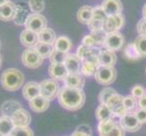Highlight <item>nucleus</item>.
Instances as JSON below:
<instances>
[{
    "label": "nucleus",
    "mask_w": 146,
    "mask_h": 136,
    "mask_svg": "<svg viewBox=\"0 0 146 136\" xmlns=\"http://www.w3.org/2000/svg\"><path fill=\"white\" fill-rule=\"evenodd\" d=\"M59 104L64 109L76 111L81 109L85 103V94L83 89H74L64 86L57 94Z\"/></svg>",
    "instance_id": "1"
},
{
    "label": "nucleus",
    "mask_w": 146,
    "mask_h": 136,
    "mask_svg": "<svg viewBox=\"0 0 146 136\" xmlns=\"http://www.w3.org/2000/svg\"><path fill=\"white\" fill-rule=\"evenodd\" d=\"M24 81V74L19 70L15 68L5 70L0 77V82L3 88L9 92H15L21 88Z\"/></svg>",
    "instance_id": "2"
},
{
    "label": "nucleus",
    "mask_w": 146,
    "mask_h": 136,
    "mask_svg": "<svg viewBox=\"0 0 146 136\" xmlns=\"http://www.w3.org/2000/svg\"><path fill=\"white\" fill-rule=\"evenodd\" d=\"M116 70L113 66H103L100 65L94 74V79L102 85H110L116 79Z\"/></svg>",
    "instance_id": "3"
},
{
    "label": "nucleus",
    "mask_w": 146,
    "mask_h": 136,
    "mask_svg": "<svg viewBox=\"0 0 146 136\" xmlns=\"http://www.w3.org/2000/svg\"><path fill=\"white\" fill-rule=\"evenodd\" d=\"M22 63L28 68L36 69L43 64L44 58L39 54V53L35 47H30L26 49L22 54Z\"/></svg>",
    "instance_id": "4"
},
{
    "label": "nucleus",
    "mask_w": 146,
    "mask_h": 136,
    "mask_svg": "<svg viewBox=\"0 0 146 136\" xmlns=\"http://www.w3.org/2000/svg\"><path fill=\"white\" fill-rule=\"evenodd\" d=\"M120 124L124 131L129 133L137 132L142 127V123L138 120L134 112H127L120 118Z\"/></svg>",
    "instance_id": "5"
},
{
    "label": "nucleus",
    "mask_w": 146,
    "mask_h": 136,
    "mask_svg": "<svg viewBox=\"0 0 146 136\" xmlns=\"http://www.w3.org/2000/svg\"><path fill=\"white\" fill-rule=\"evenodd\" d=\"M124 44V37L122 33L118 32H113L108 33L106 34V37L104 40V47L110 51H120L123 49Z\"/></svg>",
    "instance_id": "6"
},
{
    "label": "nucleus",
    "mask_w": 146,
    "mask_h": 136,
    "mask_svg": "<svg viewBox=\"0 0 146 136\" xmlns=\"http://www.w3.org/2000/svg\"><path fill=\"white\" fill-rule=\"evenodd\" d=\"M106 104L111 110V112L113 113V116H118L121 118L127 113V110L125 108L123 103V96L118 94H115L113 96H111L108 99Z\"/></svg>",
    "instance_id": "7"
},
{
    "label": "nucleus",
    "mask_w": 146,
    "mask_h": 136,
    "mask_svg": "<svg viewBox=\"0 0 146 136\" xmlns=\"http://www.w3.org/2000/svg\"><path fill=\"white\" fill-rule=\"evenodd\" d=\"M31 9L29 7L28 2L18 1L16 3V14H15L14 22L18 26L26 25L27 19L31 16Z\"/></svg>",
    "instance_id": "8"
},
{
    "label": "nucleus",
    "mask_w": 146,
    "mask_h": 136,
    "mask_svg": "<svg viewBox=\"0 0 146 136\" xmlns=\"http://www.w3.org/2000/svg\"><path fill=\"white\" fill-rule=\"evenodd\" d=\"M59 87L56 81L53 79H46L40 83V95L48 100H53L57 96Z\"/></svg>",
    "instance_id": "9"
},
{
    "label": "nucleus",
    "mask_w": 146,
    "mask_h": 136,
    "mask_svg": "<svg viewBox=\"0 0 146 136\" xmlns=\"http://www.w3.org/2000/svg\"><path fill=\"white\" fill-rule=\"evenodd\" d=\"M25 26H26V29L38 34L43 29L46 28L47 20L41 14H32L27 19Z\"/></svg>",
    "instance_id": "10"
},
{
    "label": "nucleus",
    "mask_w": 146,
    "mask_h": 136,
    "mask_svg": "<svg viewBox=\"0 0 146 136\" xmlns=\"http://www.w3.org/2000/svg\"><path fill=\"white\" fill-rule=\"evenodd\" d=\"M123 25H124V17L122 14L116 15V16L107 17L106 20L104 22L103 30L106 34L118 32L123 27Z\"/></svg>",
    "instance_id": "11"
},
{
    "label": "nucleus",
    "mask_w": 146,
    "mask_h": 136,
    "mask_svg": "<svg viewBox=\"0 0 146 136\" xmlns=\"http://www.w3.org/2000/svg\"><path fill=\"white\" fill-rule=\"evenodd\" d=\"M76 55L81 59L82 62H93L95 64L99 63V51L95 50V48H91L88 46H85V45L82 44L80 45L77 49Z\"/></svg>",
    "instance_id": "12"
},
{
    "label": "nucleus",
    "mask_w": 146,
    "mask_h": 136,
    "mask_svg": "<svg viewBox=\"0 0 146 136\" xmlns=\"http://www.w3.org/2000/svg\"><path fill=\"white\" fill-rule=\"evenodd\" d=\"M15 127H28L31 123V115L25 109L17 110L11 116Z\"/></svg>",
    "instance_id": "13"
},
{
    "label": "nucleus",
    "mask_w": 146,
    "mask_h": 136,
    "mask_svg": "<svg viewBox=\"0 0 146 136\" xmlns=\"http://www.w3.org/2000/svg\"><path fill=\"white\" fill-rule=\"evenodd\" d=\"M101 7L108 17L122 14L123 3L121 0H104Z\"/></svg>",
    "instance_id": "14"
},
{
    "label": "nucleus",
    "mask_w": 146,
    "mask_h": 136,
    "mask_svg": "<svg viewBox=\"0 0 146 136\" xmlns=\"http://www.w3.org/2000/svg\"><path fill=\"white\" fill-rule=\"evenodd\" d=\"M50 77L54 81H64L69 74L64 64H51L48 68Z\"/></svg>",
    "instance_id": "15"
},
{
    "label": "nucleus",
    "mask_w": 146,
    "mask_h": 136,
    "mask_svg": "<svg viewBox=\"0 0 146 136\" xmlns=\"http://www.w3.org/2000/svg\"><path fill=\"white\" fill-rule=\"evenodd\" d=\"M82 61L76 54H67L66 59L64 61V65L69 74H81Z\"/></svg>",
    "instance_id": "16"
},
{
    "label": "nucleus",
    "mask_w": 146,
    "mask_h": 136,
    "mask_svg": "<svg viewBox=\"0 0 146 136\" xmlns=\"http://www.w3.org/2000/svg\"><path fill=\"white\" fill-rule=\"evenodd\" d=\"M64 85L69 88L83 89L85 84L84 77L82 74H68L64 80Z\"/></svg>",
    "instance_id": "17"
},
{
    "label": "nucleus",
    "mask_w": 146,
    "mask_h": 136,
    "mask_svg": "<svg viewBox=\"0 0 146 136\" xmlns=\"http://www.w3.org/2000/svg\"><path fill=\"white\" fill-rule=\"evenodd\" d=\"M23 97L29 101L33 100L38 95H40V84L36 82H28L23 86L22 90Z\"/></svg>",
    "instance_id": "18"
},
{
    "label": "nucleus",
    "mask_w": 146,
    "mask_h": 136,
    "mask_svg": "<svg viewBox=\"0 0 146 136\" xmlns=\"http://www.w3.org/2000/svg\"><path fill=\"white\" fill-rule=\"evenodd\" d=\"M117 57L114 52L107 49L99 50V63L103 66H114L116 64Z\"/></svg>",
    "instance_id": "19"
},
{
    "label": "nucleus",
    "mask_w": 146,
    "mask_h": 136,
    "mask_svg": "<svg viewBox=\"0 0 146 136\" xmlns=\"http://www.w3.org/2000/svg\"><path fill=\"white\" fill-rule=\"evenodd\" d=\"M50 106V100L38 95L33 100L29 101V107L35 113H43Z\"/></svg>",
    "instance_id": "20"
},
{
    "label": "nucleus",
    "mask_w": 146,
    "mask_h": 136,
    "mask_svg": "<svg viewBox=\"0 0 146 136\" xmlns=\"http://www.w3.org/2000/svg\"><path fill=\"white\" fill-rule=\"evenodd\" d=\"M16 14V4L12 1H8L0 6V20L5 22L11 21Z\"/></svg>",
    "instance_id": "21"
},
{
    "label": "nucleus",
    "mask_w": 146,
    "mask_h": 136,
    "mask_svg": "<svg viewBox=\"0 0 146 136\" xmlns=\"http://www.w3.org/2000/svg\"><path fill=\"white\" fill-rule=\"evenodd\" d=\"M20 41L24 46L28 48L35 47L38 43V36L36 33L30 31L28 29H25L20 34Z\"/></svg>",
    "instance_id": "22"
},
{
    "label": "nucleus",
    "mask_w": 146,
    "mask_h": 136,
    "mask_svg": "<svg viewBox=\"0 0 146 136\" xmlns=\"http://www.w3.org/2000/svg\"><path fill=\"white\" fill-rule=\"evenodd\" d=\"M20 109H22L21 103L15 100H8L2 104L0 111H1V113L4 116H8L11 118L13 113H16L17 110H20Z\"/></svg>",
    "instance_id": "23"
},
{
    "label": "nucleus",
    "mask_w": 146,
    "mask_h": 136,
    "mask_svg": "<svg viewBox=\"0 0 146 136\" xmlns=\"http://www.w3.org/2000/svg\"><path fill=\"white\" fill-rule=\"evenodd\" d=\"M77 20L84 25H88L93 19V7L89 6H83L80 7L76 14Z\"/></svg>",
    "instance_id": "24"
},
{
    "label": "nucleus",
    "mask_w": 146,
    "mask_h": 136,
    "mask_svg": "<svg viewBox=\"0 0 146 136\" xmlns=\"http://www.w3.org/2000/svg\"><path fill=\"white\" fill-rule=\"evenodd\" d=\"M73 44L72 41L67 36H61L55 39V42L54 44V47L55 50H58L63 53H68L72 49Z\"/></svg>",
    "instance_id": "25"
},
{
    "label": "nucleus",
    "mask_w": 146,
    "mask_h": 136,
    "mask_svg": "<svg viewBox=\"0 0 146 136\" xmlns=\"http://www.w3.org/2000/svg\"><path fill=\"white\" fill-rule=\"evenodd\" d=\"M38 36V42H43V43H47L54 44L55 42V33L52 28H44L41 32L37 34Z\"/></svg>",
    "instance_id": "26"
},
{
    "label": "nucleus",
    "mask_w": 146,
    "mask_h": 136,
    "mask_svg": "<svg viewBox=\"0 0 146 136\" xmlns=\"http://www.w3.org/2000/svg\"><path fill=\"white\" fill-rule=\"evenodd\" d=\"M14 128L15 125L11 118L8 116H4V115L0 117V133L4 136H8Z\"/></svg>",
    "instance_id": "27"
},
{
    "label": "nucleus",
    "mask_w": 146,
    "mask_h": 136,
    "mask_svg": "<svg viewBox=\"0 0 146 136\" xmlns=\"http://www.w3.org/2000/svg\"><path fill=\"white\" fill-rule=\"evenodd\" d=\"M95 116H96V119L99 122H101V121L112 119L113 117V114L111 112L109 107L107 106V104L100 103L96 111H95Z\"/></svg>",
    "instance_id": "28"
},
{
    "label": "nucleus",
    "mask_w": 146,
    "mask_h": 136,
    "mask_svg": "<svg viewBox=\"0 0 146 136\" xmlns=\"http://www.w3.org/2000/svg\"><path fill=\"white\" fill-rule=\"evenodd\" d=\"M36 51L39 53V54L44 59V58H50L52 53L54 52V44H47V43H43V42H38L36 46H35Z\"/></svg>",
    "instance_id": "29"
},
{
    "label": "nucleus",
    "mask_w": 146,
    "mask_h": 136,
    "mask_svg": "<svg viewBox=\"0 0 146 136\" xmlns=\"http://www.w3.org/2000/svg\"><path fill=\"white\" fill-rule=\"evenodd\" d=\"M117 123L112 118L105 121H101L98 124V133L100 136H104L107 134L110 131H112L115 126H116Z\"/></svg>",
    "instance_id": "30"
},
{
    "label": "nucleus",
    "mask_w": 146,
    "mask_h": 136,
    "mask_svg": "<svg viewBox=\"0 0 146 136\" xmlns=\"http://www.w3.org/2000/svg\"><path fill=\"white\" fill-rule=\"evenodd\" d=\"M100 64H95L93 62H88L85 61L82 63V67H81V74L84 75V76H93V75L95 74L97 69L99 68Z\"/></svg>",
    "instance_id": "31"
},
{
    "label": "nucleus",
    "mask_w": 146,
    "mask_h": 136,
    "mask_svg": "<svg viewBox=\"0 0 146 136\" xmlns=\"http://www.w3.org/2000/svg\"><path fill=\"white\" fill-rule=\"evenodd\" d=\"M123 55L125 58H127L128 60H132V61H133V60H138L141 57V55L139 54L136 47H135L134 43L129 44L127 46L124 48Z\"/></svg>",
    "instance_id": "32"
},
{
    "label": "nucleus",
    "mask_w": 146,
    "mask_h": 136,
    "mask_svg": "<svg viewBox=\"0 0 146 136\" xmlns=\"http://www.w3.org/2000/svg\"><path fill=\"white\" fill-rule=\"evenodd\" d=\"M28 5L31 9V12L34 14L41 13L46 8L44 0H28Z\"/></svg>",
    "instance_id": "33"
},
{
    "label": "nucleus",
    "mask_w": 146,
    "mask_h": 136,
    "mask_svg": "<svg viewBox=\"0 0 146 136\" xmlns=\"http://www.w3.org/2000/svg\"><path fill=\"white\" fill-rule=\"evenodd\" d=\"M134 44L141 57H146V36H138L135 39Z\"/></svg>",
    "instance_id": "34"
},
{
    "label": "nucleus",
    "mask_w": 146,
    "mask_h": 136,
    "mask_svg": "<svg viewBox=\"0 0 146 136\" xmlns=\"http://www.w3.org/2000/svg\"><path fill=\"white\" fill-rule=\"evenodd\" d=\"M123 103L127 112H135V109L138 106V100L132 94L123 97Z\"/></svg>",
    "instance_id": "35"
},
{
    "label": "nucleus",
    "mask_w": 146,
    "mask_h": 136,
    "mask_svg": "<svg viewBox=\"0 0 146 136\" xmlns=\"http://www.w3.org/2000/svg\"><path fill=\"white\" fill-rule=\"evenodd\" d=\"M67 54L60 52L58 50H54L51 56H50V62L51 64H64L65 59H66Z\"/></svg>",
    "instance_id": "36"
},
{
    "label": "nucleus",
    "mask_w": 146,
    "mask_h": 136,
    "mask_svg": "<svg viewBox=\"0 0 146 136\" xmlns=\"http://www.w3.org/2000/svg\"><path fill=\"white\" fill-rule=\"evenodd\" d=\"M117 94L116 91H115L114 89L113 88H110V87H106L103 89L102 91H101V93L99 94V101H100V103H105L106 104L108 99L113 96V94Z\"/></svg>",
    "instance_id": "37"
},
{
    "label": "nucleus",
    "mask_w": 146,
    "mask_h": 136,
    "mask_svg": "<svg viewBox=\"0 0 146 136\" xmlns=\"http://www.w3.org/2000/svg\"><path fill=\"white\" fill-rule=\"evenodd\" d=\"M91 34L95 40V44H96V48H100L104 46V40L106 37V33H105L104 30H99V31H94L91 32Z\"/></svg>",
    "instance_id": "38"
},
{
    "label": "nucleus",
    "mask_w": 146,
    "mask_h": 136,
    "mask_svg": "<svg viewBox=\"0 0 146 136\" xmlns=\"http://www.w3.org/2000/svg\"><path fill=\"white\" fill-rule=\"evenodd\" d=\"M8 136H34V133L29 127H15Z\"/></svg>",
    "instance_id": "39"
},
{
    "label": "nucleus",
    "mask_w": 146,
    "mask_h": 136,
    "mask_svg": "<svg viewBox=\"0 0 146 136\" xmlns=\"http://www.w3.org/2000/svg\"><path fill=\"white\" fill-rule=\"evenodd\" d=\"M107 15L105 14V12L104 11V9L102 8V7H96L93 8V19L94 20H97V21H101V22H104L107 18Z\"/></svg>",
    "instance_id": "40"
},
{
    "label": "nucleus",
    "mask_w": 146,
    "mask_h": 136,
    "mask_svg": "<svg viewBox=\"0 0 146 136\" xmlns=\"http://www.w3.org/2000/svg\"><path fill=\"white\" fill-rule=\"evenodd\" d=\"M131 94H132L133 96H134L136 99H139L146 94V91L142 85L136 84L132 88V90H131Z\"/></svg>",
    "instance_id": "41"
},
{
    "label": "nucleus",
    "mask_w": 146,
    "mask_h": 136,
    "mask_svg": "<svg viewBox=\"0 0 146 136\" xmlns=\"http://www.w3.org/2000/svg\"><path fill=\"white\" fill-rule=\"evenodd\" d=\"M104 136H125V131L121 126V124L117 123L116 126L112 131H110L107 134H105Z\"/></svg>",
    "instance_id": "42"
},
{
    "label": "nucleus",
    "mask_w": 146,
    "mask_h": 136,
    "mask_svg": "<svg viewBox=\"0 0 146 136\" xmlns=\"http://www.w3.org/2000/svg\"><path fill=\"white\" fill-rule=\"evenodd\" d=\"M83 44L85 45V46H88V47H91V48H96V44H95V40L94 38L93 37V36L91 34H87V36H85L83 40Z\"/></svg>",
    "instance_id": "43"
},
{
    "label": "nucleus",
    "mask_w": 146,
    "mask_h": 136,
    "mask_svg": "<svg viewBox=\"0 0 146 136\" xmlns=\"http://www.w3.org/2000/svg\"><path fill=\"white\" fill-rule=\"evenodd\" d=\"M103 25H104V22L92 19V21L90 22L87 26L89 29L91 30V32H94V31H99V30H103Z\"/></svg>",
    "instance_id": "44"
},
{
    "label": "nucleus",
    "mask_w": 146,
    "mask_h": 136,
    "mask_svg": "<svg viewBox=\"0 0 146 136\" xmlns=\"http://www.w3.org/2000/svg\"><path fill=\"white\" fill-rule=\"evenodd\" d=\"M137 32L140 36H146V19H141L137 24Z\"/></svg>",
    "instance_id": "45"
},
{
    "label": "nucleus",
    "mask_w": 146,
    "mask_h": 136,
    "mask_svg": "<svg viewBox=\"0 0 146 136\" xmlns=\"http://www.w3.org/2000/svg\"><path fill=\"white\" fill-rule=\"evenodd\" d=\"M134 113L136 114V116H137L138 120L141 122V123L142 124L146 123V109L138 108Z\"/></svg>",
    "instance_id": "46"
},
{
    "label": "nucleus",
    "mask_w": 146,
    "mask_h": 136,
    "mask_svg": "<svg viewBox=\"0 0 146 136\" xmlns=\"http://www.w3.org/2000/svg\"><path fill=\"white\" fill-rule=\"evenodd\" d=\"M75 131L92 135V129H91V127H90L89 125H87V124H81V125H79V126L76 128V130H75Z\"/></svg>",
    "instance_id": "47"
},
{
    "label": "nucleus",
    "mask_w": 146,
    "mask_h": 136,
    "mask_svg": "<svg viewBox=\"0 0 146 136\" xmlns=\"http://www.w3.org/2000/svg\"><path fill=\"white\" fill-rule=\"evenodd\" d=\"M138 108L146 109V94L138 99Z\"/></svg>",
    "instance_id": "48"
},
{
    "label": "nucleus",
    "mask_w": 146,
    "mask_h": 136,
    "mask_svg": "<svg viewBox=\"0 0 146 136\" xmlns=\"http://www.w3.org/2000/svg\"><path fill=\"white\" fill-rule=\"evenodd\" d=\"M71 136H92L90 134H87V133H81V132H77V131H75V132H74Z\"/></svg>",
    "instance_id": "49"
},
{
    "label": "nucleus",
    "mask_w": 146,
    "mask_h": 136,
    "mask_svg": "<svg viewBox=\"0 0 146 136\" xmlns=\"http://www.w3.org/2000/svg\"><path fill=\"white\" fill-rule=\"evenodd\" d=\"M143 18L146 19V3L143 7Z\"/></svg>",
    "instance_id": "50"
},
{
    "label": "nucleus",
    "mask_w": 146,
    "mask_h": 136,
    "mask_svg": "<svg viewBox=\"0 0 146 136\" xmlns=\"http://www.w3.org/2000/svg\"><path fill=\"white\" fill-rule=\"evenodd\" d=\"M8 1H10V0H0V6H2V5H4L5 3H7Z\"/></svg>",
    "instance_id": "51"
},
{
    "label": "nucleus",
    "mask_w": 146,
    "mask_h": 136,
    "mask_svg": "<svg viewBox=\"0 0 146 136\" xmlns=\"http://www.w3.org/2000/svg\"><path fill=\"white\" fill-rule=\"evenodd\" d=\"M1 63H2V59H1V55H0V66H1Z\"/></svg>",
    "instance_id": "52"
},
{
    "label": "nucleus",
    "mask_w": 146,
    "mask_h": 136,
    "mask_svg": "<svg viewBox=\"0 0 146 136\" xmlns=\"http://www.w3.org/2000/svg\"><path fill=\"white\" fill-rule=\"evenodd\" d=\"M0 136H4L3 134H1V133H0Z\"/></svg>",
    "instance_id": "53"
},
{
    "label": "nucleus",
    "mask_w": 146,
    "mask_h": 136,
    "mask_svg": "<svg viewBox=\"0 0 146 136\" xmlns=\"http://www.w3.org/2000/svg\"><path fill=\"white\" fill-rule=\"evenodd\" d=\"M0 46H1V44H0Z\"/></svg>",
    "instance_id": "54"
},
{
    "label": "nucleus",
    "mask_w": 146,
    "mask_h": 136,
    "mask_svg": "<svg viewBox=\"0 0 146 136\" xmlns=\"http://www.w3.org/2000/svg\"><path fill=\"white\" fill-rule=\"evenodd\" d=\"M145 72H146V69H145Z\"/></svg>",
    "instance_id": "55"
}]
</instances>
